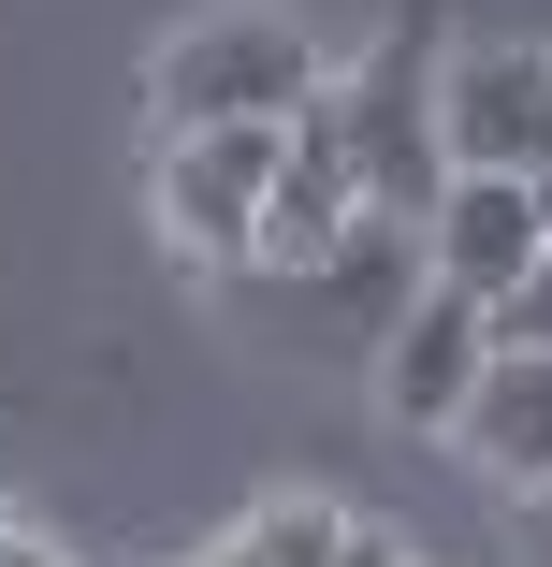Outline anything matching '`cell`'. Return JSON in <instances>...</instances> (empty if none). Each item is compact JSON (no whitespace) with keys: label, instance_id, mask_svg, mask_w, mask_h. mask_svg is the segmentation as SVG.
<instances>
[{"label":"cell","instance_id":"obj_15","mask_svg":"<svg viewBox=\"0 0 552 567\" xmlns=\"http://www.w3.org/2000/svg\"><path fill=\"white\" fill-rule=\"evenodd\" d=\"M204 567H262V553H248V538H218V553H204Z\"/></svg>","mask_w":552,"mask_h":567},{"label":"cell","instance_id":"obj_14","mask_svg":"<svg viewBox=\"0 0 552 567\" xmlns=\"http://www.w3.org/2000/svg\"><path fill=\"white\" fill-rule=\"evenodd\" d=\"M523 204H538V248H552V161H523Z\"/></svg>","mask_w":552,"mask_h":567},{"label":"cell","instance_id":"obj_9","mask_svg":"<svg viewBox=\"0 0 552 567\" xmlns=\"http://www.w3.org/2000/svg\"><path fill=\"white\" fill-rule=\"evenodd\" d=\"M421 277H436V262H421V218L364 204V218H350V234L320 248V262H305L291 291H320V306H335V320H350V350H378V334L407 320V291H421Z\"/></svg>","mask_w":552,"mask_h":567},{"label":"cell","instance_id":"obj_13","mask_svg":"<svg viewBox=\"0 0 552 567\" xmlns=\"http://www.w3.org/2000/svg\"><path fill=\"white\" fill-rule=\"evenodd\" d=\"M350 567H421V553H407L393 524H350Z\"/></svg>","mask_w":552,"mask_h":567},{"label":"cell","instance_id":"obj_3","mask_svg":"<svg viewBox=\"0 0 552 567\" xmlns=\"http://www.w3.org/2000/svg\"><path fill=\"white\" fill-rule=\"evenodd\" d=\"M262 189H277V132H160V175H146L175 262H204V277L262 262Z\"/></svg>","mask_w":552,"mask_h":567},{"label":"cell","instance_id":"obj_5","mask_svg":"<svg viewBox=\"0 0 552 567\" xmlns=\"http://www.w3.org/2000/svg\"><path fill=\"white\" fill-rule=\"evenodd\" d=\"M480 350H494V306H480V291H436V277H421V291H407V320L378 334L364 364H378V408H393L407 436H451V408H466Z\"/></svg>","mask_w":552,"mask_h":567},{"label":"cell","instance_id":"obj_1","mask_svg":"<svg viewBox=\"0 0 552 567\" xmlns=\"http://www.w3.org/2000/svg\"><path fill=\"white\" fill-rule=\"evenodd\" d=\"M320 87H335V59H320L305 16H277V0H218V16H189V30L146 59V117H160V132H291Z\"/></svg>","mask_w":552,"mask_h":567},{"label":"cell","instance_id":"obj_6","mask_svg":"<svg viewBox=\"0 0 552 567\" xmlns=\"http://www.w3.org/2000/svg\"><path fill=\"white\" fill-rule=\"evenodd\" d=\"M451 451L494 481V495H552V350H523V334H494L466 408H451Z\"/></svg>","mask_w":552,"mask_h":567},{"label":"cell","instance_id":"obj_7","mask_svg":"<svg viewBox=\"0 0 552 567\" xmlns=\"http://www.w3.org/2000/svg\"><path fill=\"white\" fill-rule=\"evenodd\" d=\"M350 218H364V175H350V146H335V117L305 102V117L277 132V189H262V262H248V277H305L320 248L350 234Z\"/></svg>","mask_w":552,"mask_h":567},{"label":"cell","instance_id":"obj_11","mask_svg":"<svg viewBox=\"0 0 552 567\" xmlns=\"http://www.w3.org/2000/svg\"><path fill=\"white\" fill-rule=\"evenodd\" d=\"M494 334H523V350H552V248H538V262H523V291H509V306H494Z\"/></svg>","mask_w":552,"mask_h":567},{"label":"cell","instance_id":"obj_16","mask_svg":"<svg viewBox=\"0 0 552 567\" xmlns=\"http://www.w3.org/2000/svg\"><path fill=\"white\" fill-rule=\"evenodd\" d=\"M523 509H538V553H552V495H523Z\"/></svg>","mask_w":552,"mask_h":567},{"label":"cell","instance_id":"obj_8","mask_svg":"<svg viewBox=\"0 0 552 567\" xmlns=\"http://www.w3.org/2000/svg\"><path fill=\"white\" fill-rule=\"evenodd\" d=\"M421 262H436V291L509 306L523 262H538V204H523V175H451V189L421 204Z\"/></svg>","mask_w":552,"mask_h":567},{"label":"cell","instance_id":"obj_4","mask_svg":"<svg viewBox=\"0 0 552 567\" xmlns=\"http://www.w3.org/2000/svg\"><path fill=\"white\" fill-rule=\"evenodd\" d=\"M436 132H451V175L552 161V44H466V59H436Z\"/></svg>","mask_w":552,"mask_h":567},{"label":"cell","instance_id":"obj_2","mask_svg":"<svg viewBox=\"0 0 552 567\" xmlns=\"http://www.w3.org/2000/svg\"><path fill=\"white\" fill-rule=\"evenodd\" d=\"M320 117H335L364 204L421 218L436 189H451V132H436V44H378V59H350L335 87H320Z\"/></svg>","mask_w":552,"mask_h":567},{"label":"cell","instance_id":"obj_10","mask_svg":"<svg viewBox=\"0 0 552 567\" xmlns=\"http://www.w3.org/2000/svg\"><path fill=\"white\" fill-rule=\"evenodd\" d=\"M233 538H248L262 567H350V509H335V495H262Z\"/></svg>","mask_w":552,"mask_h":567},{"label":"cell","instance_id":"obj_12","mask_svg":"<svg viewBox=\"0 0 552 567\" xmlns=\"http://www.w3.org/2000/svg\"><path fill=\"white\" fill-rule=\"evenodd\" d=\"M0 567H73V553H59L44 524H15V509H0Z\"/></svg>","mask_w":552,"mask_h":567}]
</instances>
